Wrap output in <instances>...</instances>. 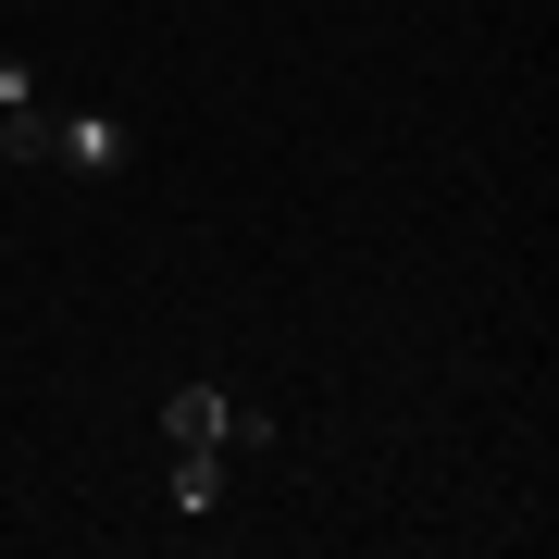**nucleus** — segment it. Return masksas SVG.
Listing matches in <instances>:
<instances>
[{
  "label": "nucleus",
  "instance_id": "obj_4",
  "mask_svg": "<svg viewBox=\"0 0 559 559\" xmlns=\"http://www.w3.org/2000/svg\"><path fill=\"white\" fill-rule=\"evenodd\" d=\"M224 498V448H175V510H212Z\"/></svg>",
  "mask_w": 559,
  "mask_h": 559
},
{
  "label": "nucleus",
  "instance_id": "obj_1",
  "mask_svg": "<svg viewBox=\"0 0 559 559\" xmlns=\"http://www.w3.org/2000/svg\"><path fill=\"white\" fill-rule=\"evenodd\" d=\"M50 162L75 187H112L124 162H138V124H124V112H50Z\"/></svg>",
  "mask_w": 559,
  "mask_h": 559
},
{
  "label": "nucleus",
  "instance_id": "obj_5",
  "mask_svg": "<svg viewBox=\"0 0 559 559\" xmlns=\"http://www.w3.org/2000/svg\"><path fill=\"white\" fill-rule=\"evenodd\" d=\"M0 112H38V62L25 50H0Z\"/></svg>",
  "mask_w": 559,
  "mask_h": 559
},
{
  "label": "nucleus",
  "instance_id": "obj_2",
  "mask_svg": "<svg viewBox=\"0 0 559 559\" xmlns=\"http://www.w3.org/2000/svg\"><path fill=\"white\" fill-rule=\"evenodd\" d=\"M224 411H237L224 385H175V411H162V436H175V448H224Z\"/></svg>",
  "mask_w": 559,
  "mask_h": 559
},
{
  "label": "nucleus",
  "instance_id": "obj_3",
  "mask_svg": "<svg viewBox=\"0 0 559 559\" xmlns=\"http://www.w3.org/2000/svg\"><path fill=\"white\" fill-rule=\"evenodd\" d=\"M0 162H13V175L50 162V100H38V112H0Z\"/></svg>",
  "mask_w": 559,
  "mask_h": 559
}]
</instances>
